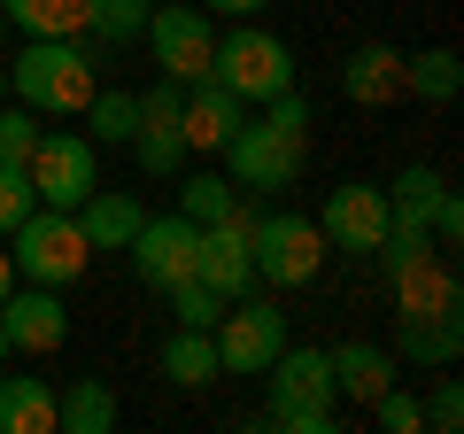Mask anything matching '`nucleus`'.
Masks as SVG:
<instances>
[{
	"instance_id": "5701e85b",
	"label": "nucleus",
	"mask_w": 464,
	"mask_h": 434,
	"mask_svg": "<svg viewBox=\"0 0 464 434\" xmlns=\"http://www.w3.org/2000/svg\"><path fill=\"white\" fill-rule=\"evenodd\" d=\"M217 341H209V326H179V334L163 341V380L170 388H209L217 380Z\"/></svg>"
},
{
	"instance_id": "c85d7f7f",
	"label": "nucleus",
	"mask_w": 464,
	"mask_h": 434,
	"mask_svg": "<svg viewBox=\"0 0 464 434\" xmlns=\"http://www.w3.org/2000/svg\"><path fill=\"white\" fill-rule=\"evenodd\" d=\"M179 210L194 217V225H217V217L240 210V194H232V179H217V171H194V179L179 186Z\"/></svg>"
},
{
	"instance_id": "58836bf2",
	"label": "nucleus",
	"mask_w": 464,
	"mask_h": 434,
	"mask_svg": "<svg viewBox=\"0 0 464 434\" xmlns=\"http://www.w3.org/2000/svg\"><path fill=\"white\" fill-rule=\"evenodd\" d=\"M0 39H8V16H0Z\"/></svg>"
},
{
	"instance_id": "4be33fe9",
	"label": "nucleus",
	"mask_w": 464,
	"mask_h": 434,
	"mask_svg": "<svg viewBox=\"0 0 464 434\" xmlns=\"http://www.w3.org/2000/svg\"><path fill=\"white\" fill-rule=\"evenodd\" d=\"M116 427V388L109 380H70L54 396V434H109Z\"/></svg>"
},
{
	"instance_id": "9b49d317",
	"label": "nucleus",
	"mask_w": 464,
	"mask_h": 434,
	"mask_svg": "<svg viewBox=\"0 0 464 434\" xmlns=\"http://www.w3.org/2000/svg\"><path fill=\"white\" fill-rule=\"evenodd\" d=\"M317 233H325V249H341V256H380V241H387V186H364V179L333 186L325 210H317Z\"/></svg>"
},
{
	"instance_id": "c9c22d12",
	"label": "nucleus",
	"mask_w": 464,
	"mask_h": 434,
	"mask_svg": "<svg viewBox=\"0 0 464 434\" xmlns=\"http://www.w3.org/2000/svg\"><path fill=\"white\" fill-rule=\"evenodd\" d=\"M8 287H16V264H8V249H0V295H8Z\"/></svg>"
},
{
	"instance_id": "f03ea898",
	"label": "nucleus",
	"mask_w": 464,
	"mask_h": 434,
	"mask_svg": "<svg viewBox=\"0 0 464 434\" xmlns=\"http://www.w3.org/2000/svg\"><path fill=\"white\" fill-rule=\"evenodd\" d=\"M271 411L264 427L279 434H333L341 427V396H333V350H310V341H286L271 357Z\"/></svg>"
},
{
	"instance_id": "f704fd0d",
	"label": "nucleus",
	"mask_w": 464,
	"mask_h": 434,
	"mask_svg": "<svg viewBox=\"0 0 464 434\" xmlns=\"http://www.w3.org/2000/svg\"><path fill=\"white\" fill-rule=\"evenodd\" d=\"M201 8H209V16H232V24H248L256 8H271V0H201Z\"/></svg>"
},
{
	"instance_id": "4468645a",
	"label": "nucleus",
	"mask_w": 464,
	"mask_h": 434,
	"mask_svg": "<svg viewBox=\"0 0 464 434\" xmlns=\"http://www.w3.org/2000/svg\"><path fill=\"white\" fill-rule=\"evenodd\" d=\"M194 280H201V287H217L225 302L256 287V264H248V210H232V217H217V225H201Z\"/></svg>"
},
{
	"instance_id": "39448f33",
	"label": "nucleus",
	"mask_w": 464,
	"mask_h": 434,
	"mask_svg": "<svg viewBox=\"0 0 464 434\" xmlns=\"http://www.w3.org/2000/svg\"><path fill=\"white\" fill-rule=\"evenodd\" d=\"M325 233H317V217H248V264L264 287H310L325 271Z\"/></svg>"
},
{
	"instance_id": "e433bc0d",
	"label": "nucleus",
	"mask_w": 464,
	"mask_h": 434,
	"mask_svg": "<svg viewBox=\"0 0 464 434\" xmlns=\"http://www.w3.org/2000/svg\"><path fill=\"white\" fill-rule=\"evenodd\" d=\"M8 357H16V350H8V326H0V365H8Z\"/></svg>"
},
{
	"instance_id": "6ab92c4d",
	"label": "nucleus",
	"mask_w": 464,
	"mask_h": 434,
	"mask_svg": "<svg viewBox=\"0 0 464 434\" xmlns=\"http://www.w3.org/2000/svg\"><path fill=\"white\" fill-rule=\"evenodd\" d=\"M395 388V357L380 350V341H348V350H333V396H348V403H364L372 411V396H387Z\"/></svg>"
},
{
	"instance_id": "1a4fd4ad",
	"label": "nucleus",
	"mask_w": 464,
	"mask_h": 434,
	"mask_svg": "<svg viewBox=\"0 0 464 434\" xmlns=\"http://www.w3.org/2000/svg\"><path fill=\"white\" fill-rule=\"evenodd\" d=\"M155 47V63H163L170 85H194L209 78V47H217V16L209 8H186V0H155L148 8V32H140Z\"/></svg>"
},
{
	"instance_id": "4c0bfd02",
	"label": "nucleus",
	"mask_w": 464,
	"mask_h": 434,
	"mask_svg": "<svg viewBox=\"0 0 464 434\" xmlns=\"http://www.w3.org/2000/svg\"><path fill=\"white\" fill-rule=\"evenodd\" d=\"M0 101H8V63H0Z\"/></svg>"
},
{
	"instance_id": "f8f14e48",
	"label": "nucleus",
	"mask_w": 464,
	"mask_h": 434,
	"mask_svg": "<svg viewBox=\"0 0 464 434\" xmlns=\"http://www.w3.org/2000/svg\"><path fill=\"white\" fill-rule=\"evenodd\" d=\"M0 326H8V350L16 357H54L70 341V311H63V287H32L16 280L0 295Z\"/></svg>"
},
{
	"instance_id": "2eb2a0df",
	"label": "nucleus",
	"mask_w": 464,
	"mask_h": 434,
	"mask_svg": "<svg viewBox=\"0 0 464 434\" xmlns=\"http://www.w3.org/2000/svg\"><path fill=\"white\" fill-rule=\"evenodd\" d=\"M232 124H240V101H232L217 78H194V85L179 94V133H186V148L217 155V148L232 140Z\"/></svg>"
},
{
	"instance_id": "393cba45",
	"label": "nucleus",
	"mask_w": 464,
	"mask_h": 434,
	"mask_svg": "<svg viewBox=\"0 0 464 434\" xmlns=\"http://www.w3.org/2000/svg\"><path fill=\"white\" fill-rule=\"evenodd\" d=\"M402 94H418V101H457V94H464L457 47H418V54H402Z\"/></svg>"
},
{
	"instance_id": "0eeeda50",
	"label": "nucleus",
	"mask_w": 464,
	"mask_h": 434,
	"mask_svg": "<svg viewBox=\"0 0 464 434\" xmlns=\"http://www.w3.org/2000/svg\"><path fill=\"white\" fill-rule=\"evenodd\" d=\"M209 341H217V365H225V372L256 380V372L286 350V311H279V302H256V295H232L225 311H217Z\"/></svg>"
},
{
	"instance_id": "f257e3e1",
	"label": "nucleus",
	"mask_w": 464,
	"mask_h": 434,
	"mask_svg": "<svg viewBox=\"0 0 464 434\" xmlns=\"http://www.w3.org/2000/svg\"><path fill=\"white\" fill-rule=\"evenodd\" d=\"M101 85V54L85 39H24V54L8 63V94L39 117H78Z\"/></svg>"
},
{
	"instance_id": "423d86ee",
	"label": "nucleus",
	"mask_w": 464,
	"mask_h": 434,
	"mask_svg": "<svg viewBox=\"0 0 464 434\" xmlns=\"http://www.w3.org/2000/svg\"><path fill=\"white\" fill-rule=\"evenodd\" d=\"M217 155H232V186H248V194H279V186L302 179V155H310V133H286V124L271 117H240L232 124V140Z\"/></svg>"
},
{
	"instance_id": "7c9ffc66",
	"label": "nucleus",
	"mask_w": 464,
	"mask_h": 434,
	"mask_svg": "<svg viewBox=\"0 0 464 434\" xmlns=\"http://www.w3.org/2000/svg\"><path fill=\"white\" fill-rule=\"evenodd\" d=\"M372 419H380L387 434H426V403H418L402 380L387 388V396H372Z\"/></svg>"
},
{
	"instance_id": "72a5a7b5",
	"label": "nucleus",
	"mask_w": 464,
	"mask_h": 434,
	"mask_svg": "<svg viewBox=\"0 0 464 434\" xmlns=\"http://www.w3.org/2000/svg\"><path fill=\"white\" fill-rule=\"evenodd\" d=\"M457 427H464V388L441 380V388L426 396V434H457Z\"/></svg>"
},
{
	"instance_id": "20e7f679",
	"label": "nucleus",
	"mask_w": 464,
	"mask_h": 434,
	"mask_svg": "<svg viewBox=\"0 0 464 434\" xmlns=\"http://www.w3.org/2000/svg\"><path fill=\"white\" fill-rule=\"evenodd\" d=\"M8 264H16V280H32V287L85 280L93 249H85V233H78V210H47V202H32V217L8 233Z\"/></svg>"
},
{
	"instance_id": "a878e982",
	"label": "nucleus",
	"mask_w": 464,
	"mask_h": 434,
	"mask_svg": "<svg viewBox=\"0 0 464 434\" xmlns=\"http://www.w3.org/2000/svg\"><path fill=\"white\" fill-rule=\"evenodd\" d=\"M78 117L93 124V133H85L93 148H101V140H109V148H132V133H140V94H124V85H93V101H85Z\"/></svg>"
},
{
	"instance_id": "2f4dec72",
	"label": "nucleus",
	"mask_w": 464,
	"mask_h": 434,
	"mask_svg": "<svg viewBox=\"0 0 464 434\" xmlns=\"http://www.w3.org/2000/svg\"><path fill=\"white\" fill-rule=\"evenodd\" d=\"M39 148V109H8V101H0V163H24V155Z\"/></svg>"
},
{
	"instance_id": "ddd939ff",
	"label": "nucleus",
	"mask_w": 464,
	"mask_h": 434,
	"mask_svg": "<svg viewBox=\"0 0 464 434\" xmlns=\"http://www.w3.org/2000/svg\"><path fill=\"white\" fill-rule=\"evenodd\" d=\"M179 94L186 85H148V94H140V133H132V155H140V171H148V179H170V171L186 163V133H179Z\"/></svg>"
},
{
	"instance_id": "412c9836",
	"label": "nucleus",
	"mask_w": 464,
	"mask_h": 434,
	"mask_svg": "<svg viewBox=\"0 0 464 434\" xmlns=\"http://www.w3.org/2000/svg\"><path fill=\"white\" fill-rule=\"evenodd\" d=\"M0 16L24 39H85V0H0Z\"/></svg>"
},
{
	"instance_id": "cd10ccee",
	"label": "nucleus",
	"mask_w": 464,
	"mask_h": 434,
	"mask_svg": "<svg viewBox=\"0 0 464 434\" xmlns=\"http://www.w3.org/2000/svg\"><path fill=\"white\" fill-rule=\"evenodd\" d=\"M148 8L155 0H85V32H93L101 47H132V39L148 32Z\"/></svg>"
},
{
	"instance_id": "473e14b6",
	"label": "nucleus",
	"mask_w": 464,
	"mask_h": 434,
	"mask_svg": "<svg viewBox=\"0 0 464 434\" xmlns=\"http://www.w3.org/2000/svg\"><path fill=\"white\" fill-rule=\"evenodd\" d=\"M32 202H39V194H32V179H24V163H0V241L32 217Z\"/></svg>"
},
{
	"instance_id": "c756f323",
	"label": "nucleus",
	"mask_w": 464,
	"mask_h": 434,
	"mask_svg": "<svg viewBox=\"0 0 464 434\" xmlns=\"http://www.w3.org/2000/svg\"><path fill=\"white\" fill-rule=\"evenodd\" d=\"M163 295H170V318H179V326H217V311H225V295L201 287V280H179V287H163Z\"/></svg>"
},
{
	"instance_id": "b1692460",
	"label": "nucleus",
	"mask_w": 464,
	"mask_h": 434,
	"mask_svg": "<svg viewBox=\"0 0 464 434\" xmlns=\"http://www.w3.org/2000/svg\"><path fill=\"white\" fill-rule=\"evenodd\" d=\"M395 350L418 357V365H457V350H464V311H449V318H402V326H395Z\"/></svg>"
},
{
	"instance_id": "aec40b11",
	"label": "nucleus",
	"mask_w": 464,
	"mask_h": 434,
	"mask_svg": "<svg viewBox=\"0 0 464 434\" xmlns=\"http://www.w3.org/2000/svg\"><path fill=\"white\" fill-rule=\"evenodd\" d=\"M0 434H54V388L32 372H0Z\"/></svg>"
},
{
	"instance_id": "a211bd4d",
	"label": "nucleus",
	"mask_w": 464,
	"mask_h": 434,
	"mask_svg": "<svg viewBox=\"0 0 464 434\" xmlns=\"http://www.w3.org/2000/svg\"><path fill=\"white\" fill-rule=\"evenodd\" d=\"M140 217H148V210H140V194H116V186H109V194H101V186H93V194H85L78 202V233H85V249H132V233H140Z\"/></svg>"
},
{
	"instance_id": "bb28decb",
	"label": "nucleus",
	"mask_w": 464,
	"mask_h": 434,
	"mask_svg": "<svg viewBox=\"0 0 464 434\" xmlns=\"http://www.w3.org/2000/svg\"><path fill=\"white\" fill-rule=\"evenodd\" d=\"M441 171H426V163H411V171H395V186H387V225H426L433 217V202H441Z\"/></svg>"
},
{
	"instance_id": "9d476101",
	"label": "nucleus",
	"mask_w": 464,
	"mask_h": 434,
	"mask_svg": "<svg viewBox=\"0 0 464 434\" xmlns=\"http://www.w3.org/2000/svg\"><path fill=\"white\" fill-rule=\"evenodd\" d=\"M132 271L163 295V287H179V280H194V256H201V225L186 210H170V217H140V233H132Z\"/></svg>"
},
{
	"instance_id": "dca6fc26",
	"label": "nucleus",
	"mask_w": 464,
	"mask_h": 434,
	"mask_svg": "<svg viewBox=\"0 0 464 434\" xmlns=\"http://www.w3.org/2000/svg\"><path fill=\"white\" fill-rule=\"evenodd\" d=\"M449 311H464L449 256H418L411 271H395V318H449Z\"/></svg>"
},
{
	"instance_id": "7ed1b4c3",
	"label": "nucleus",
	"mask_w": 464,
	"mask_h": 434,
	"mask_svg": "<svg viewBox=\"0 0 464 434\" xmlns=\"http://www.w3.org/2000/svg\"><path fill=\"white\" fill-rule=\"evenodd\" d=\"M209 78L225 85L240 109H248V101L264 109L271 94H286V85H295V47L248 16V24H232V32H217V47H209Z\"/></svg>"
},
{
	"instance_id": "6e6552de",
	"label": "nucleus",
	"mask_w": 464,
	"mask_h": 434,
	"mask_svg": "<svg viewBox=\"0 0 464 434\" xmlns=\"http://www.w3.org/2000/svg\"><path fill=\"white\" fill-rule=\"evenodd\" d=\"M24 179H32V194L47 202V210H78L101 186V148L85 133H47V124H39V148L24 155Z\"/></svg>"
},
{
	"instance_id": "f3484780",
	"label": "nucleus",
	"mask_w": 464,
	"mask_h": 434,
	"mask_svg": "<svg viewBox=\"0 0 464 434\" xmlns=\"http://www.w3.org/2000/svg\"><path fill=\"white\" fill-rule=\"evenodd\" d=\"M341 85L356 109H387V101H402V47H387V39H364V47L341 63Z\"/></svg>"
}]
</instances>
